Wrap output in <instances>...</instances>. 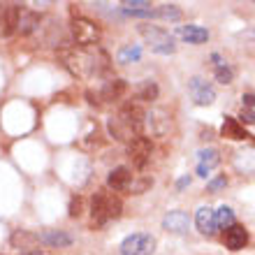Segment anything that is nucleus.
<instances>
[{
    "label": "nucleus",
    "instance_id": "1",
    "mask_svg": "<svg viewBox=\"0 0 255 255\" xmlns=\"http://www.w3.org/2000/svg\"><path fill=\"white\" fill-rule=\"evenodd\" d=\"M63 65L74 74V77H100L109 72V56L100 47L95 49H70L61 54Z\"/></svg>",
    "mask_w": 255,
    "mask_h": 255
},
{
    "label": "nucleus",
    "instance_id": "2",
    "mask_svg": "<svg viewBox=\"0 0 255 255\" xmlns=\"http://www.w3.org/2000/svg\"><path fill=\"white\" fill-rule=\"evenodd\" d=\"M123 214L121 197L112 190H98L91 200V216H93V228H102L109 221H116Z\"/></svg>",
    "mask_w": 255,
    "mask_h": 255
},
{
    "label": "nucleus",
    "instance_id": "3",
    "mask_svg": "<svg viewBox=\"0 0 255 255\" xmlns=\"http://www.w3.org/2000/svg\"><path fill=\"white\" fill-rule=\"evenodd\" d=\"M139 35L146 40V44L151 47L153 54H160V56H169L176 51V40L174 35L165 30L160 26H151V23H141L139 26Z\"/></svg>",
    "mask_w": 255,
    "mask_h": 255
},
{
    "label": "nucleus",
    "instance_id": "4",
    "mask_svg": "<svg viewBox=\"0 0 255 255\" xmlns=\"http://www.w3.org/2000/svg\"><path fill=\"white\" fill-rule=\"evenodd\" d=\"M70 33H72V40L79 44L81 49L95 47L102 37V28L95 23L93 19L88 16H74L72 23H70Z\"/></svg>",
    "mask_w": 255,
    "mask_h": 255
},
{
    "label": "nucleus",
    "instance_id": "5",
    "mask_svg": "<svg viewBox=\"0 0 255 255\" xmlns=\"http://www.w3.org/2000/svg\"><path fill=\"white\" fill-rule=\"evenodd\" d=\"M121 255H151L155 251V237L148 232H134L121 242Z\"/></svg>",
    "mask_w": 255,
    "mask_h": 255
},
{
    "label": "nucleus",
    "instance_id": "6",
    "mask_svg": "<svg viewBox=\"0 0 255 255\" xmlns=\"http://www.w3.org/2000/svg\"><path fill=\"white\" fill-rule=\"evenodd\" d=\"M151 151H153V141L148 139L146 134H137L128 141V158L132 160L137 169L146 167V162L151 160Z\"/></svg>",
    "mask_w": 255,
    "mask_h": 255
},
{
    "label": "nucleus",
    "instance_id": "7",
    "mask_svg": "<svg viewBox=\"0 0 255 255\" xmlns=\"http://www.w3.org/2000/svg\"><path fill=\"white\" fill-rule=\"evenodd\" d=\"M12 249H16L21 255H42L40 249V235H35L30 230H14L9 237Z\"/></svg>",
    "mask_w": 255,
    "mask_h": 255
},
{
    "label": "nucleus",
    "instance_id": "8",
    "mask_svg": "<svg viewBox=\"0 0 255 255\" xmlns=\"http://www.w3.org/2000/svg\"><path fill=\"white\" fill-rule=\"evenodd\" d=\"M188 93L195 105H200V107H209L216 102V88L202 77H193L188 81Z\"/></svg>",
    "mask_w": 255,
    "mask_h": 255
},
{
    "label": "nucleus",
    "instance_id": "9",
    "mask_svg": "<svg viewBox=\"0 0 255 255\" xmlns=\"http://www.w3.org/2000/svg\"><path fill=\"white\" fill-rule=\"evenodd\" d=\"M116 116H119V119H121V121L132 130V134L144 132V119H146V112H144L137 102H128V105H123Z\"/></svg>",
    "mask_w": 255,
    "mask_h": 255
},
{
    "label": "nucleus",
    "instance_id": "10",
    "mask_svg": "<svg viewBox=\"0 0 255 255\" xmlns=\"http://www.w3.org/2000/svg\"><path fill=\"white\" fill-rule=\"evenodd\" d=\"M162 230H167L172 235H186L190 230V216L181 209H174V211H167L165 218H162Z\"/></svg>",
    "mask_w": 255,
    "mask_h": 255
},
{
    "label": "nucleus",
    "instance_id": "11",
    "mask_svg": "<svg viewBox=\"0 0 255 255\" xmlns=\"http://www.w3.org/2000/svg\"><path fill=\"white\" fill-rule=\"evenodd\" d=\"M218 165H221V151L218 148H202L197 153V176H202V179H207Z\"/></svg>",
    "mask_w": 255,
    "mask_h": 255
},
{
    "label": "nucleus",
    "instance_id": "12",
    "mask_svg": "<svg viewBox=\"0 0 255 255\" xmlns=\"http://www.w3.org/2000/svg\"><path fill=\"white\" fill-rule=\"evenodd\" d=\"M223 242L230 251H242L249 244V230L244 228L242 223H235L228 230H223Z\"/></svg>",
    "mask_w": 255,
    "mask_h": 255
},
{
    "label": "nucleus",
    "instance_id": "13",
    "mask_svg": "<svg viewBox=\"0 0 255 255\" xmlns=\"http://www.w3.org/2000/svg\"><path fill=\"white\" fill-rule=\"evenodd\" d=\"M19 19H21V7L19 5H5L0 12V35L9 37V35L19 28Z\"/></svg>",
    "mask_w": 255,
    "mask_h": 255
},
{
    "label": "nucleus",
    "instance_id": "14",
    "mask_svg": "<svg viewBox=\"0 0 255 255\" xmlns=\"http://www.w3.org/2000/svg\"><path fill=\"white\" fill-rule=\"evenodd\" d=\"M195 225L204 237H214L218 225H216V211L211 207H200L195 214Z\"/></svg>",
    "mask_w": 255,
    "mask_h": 255
},
{
    "label": "nucleus",
    "instance_id": "15",
    "mask_svg": "<svg viewBox=\"0 0 255 255\" xmlns=\"http://www.w3.org/2000/svg\"><path fill=\"white\" fill-rule=\"evenodd\" d=\"M132 179L134 176L128 167H114L107 176V186H109V190H114V193H123V190H130Z\"/></svg>",
    "mask_w": 255,
    "mask_h": 255
},
{
    "label": "nucleus",
    "instance_id": "16",
    "mask_svg": "<svg viewBox=\"0 0 255 255\" xmlns=\"http://www.w3.org/2000/svg\"><path fill=\"white\" fill-rule=\"evenodd\" d=\"M176 35H179L183 42H188V44H204V42H209V30L197 26V23L179 26L176 28Z\"/></svg>",
    "mask_w": 255,
    "mask_h": 255
},
{
    "label": "nucleus",
    "instance_id": "17",
    "mask_svg": "<svg viewBox=\"0 0 255 255\" xmlns=\"http://www.w3.org/2000/svg\"><path fill=\"white\" fill-rule=\"evenodd\" d=\"M40 244L49 249H67L72 244V235H67L65 230H44L40 235Z\"/></svg>",
    "mask_w": 255,
    "mask_h": 255
},
{
    "label": "nucleus",
    "instance_id": "18",
    "mask_svg": "<svg viewBox=\"0 0 255 255\" xmlns=\"http://www.w3.org/2000/svg\"><path fill=\"white\" fill-rule=\"evenodd\" d=\"M126 91H128V84L123 79H109L98 93H100L102 102H114V100H121Z\"/></svg>",
    "mask_w": 255,
    "mask_h": 255
},
{
    "label": "nucleus",
    "instance_id": "19",
    "mask_svg": "<svg viewBox=\"0 0 255 255\" xmlns=\"http://www.w3.org/2000/svg\"><path fill=\"white\" fill-rule=\"evenodd\" d=\"M144 128H146L151 134H162L169 128V119H165V114H162V112H146Z\"/></svg>",
    "mask_w": 255,
    "mask_h": 255
},
{
    "label": "nucleus",
    "instance_id": "20",
    "mask_svg": "<svg viewBox=\"0 0 255 255\" xmlns=\"http://www.w3.org/2000/svg\"><path fill=\"white\" fill-rule=\"evenodd\" d=\"M221 137H228V139H246L249 132L244 130V126L237 121L235 116H225L223 128H221Z\"/></svg>",
    "mask_w": 255,
    "mask_h": 255
},
{
    "label": "nucleus",
    "instance_id": "21",
    "mask_svg": "<svg viewBox=\"0 0 255 255\" xmlns=\"http://www.w3.org/2000/svg\"><path fill=\"white\" fill-rule=\"evenodd\" d=\"M107 130H109V134H112L114 139H119V141H130L132 137H137V134H132V130H130V128L119 119V116H112V119H109Z\"/></svg>",
    "mask_w": 255,
    "mask_h": 255
},
{
    "label": "nucleus",
    "instance_id": "22",
    "mask_svg": "<svg viewBox=\"0 0 255 255\" xmlns=\"http://www.w3.org/2000/svg\"><path fill=\"white\" fill-rule=\"evenodd\" d=\"M139 58H141L139 44H123V47L116 51V63H119V65H130V63H137Z\"/></svg>",
    "mask_w": 255,
    "mask_h": 255
},
{
    "label": "nucleus",
    "instance_id": "23",
    "mask_svg": "<svg viewBox=\"0 0 255 255\" xmlns=\"http://www.w3.org/2000/svg\"><path fill=\"white\" fill-rule=\"evenodd\" d=\"M42 23V16L37 12H26V14H21V19H19V30L21 35H30L33 30H37Z\"/></svg>",
    "mask_w": 255,
    "mask_h": 255
},
{
    "label": "nucleus",
    "instance_id": "24",
    "mask_svg": "<svg viewBox=\"0 0 255 255\" xmlns=\"http://www.w3.org/2000/svg\"><path fill=\"white\" fill-rule=\"evenodd\" d=\"M158 93H160V88H158V84H155V81H144V84L139 86V91H137V100L153 102L155 98H158Z\"/></svg>",
    "mask_w": 255,
    "mask_h": 255
},
{
    "label": "nucleus",
    "instance_id": "25",
    "mask_svg": "<svg viewBox=\"0 0 255 255\" xmlns=\"http://www.w3.org/2000/svg\"><path fill=\"white\" fill-rule=\"evenodd\" d=\"M235 223H237L235 221V211H232L230 207H225V204H223V207L216 211V225H218L221 230H228L230 225H235Z\"/></svg>",
    "mask_w": 255,
    "mask_h": 255
},
{
    "label": "nucleus",
    "instance_id": "26",
    "mask_svg": "<svg viewBox=\"0 0 255 255\" xmlns=\"http://www.w3.org/2000/svg\"><path fill=\"white\" fill-rule=\"evenodd\" d=\"M155 16H160L165 21H181V9L176 5H160L155 9Z\"/></svg>",
    "mask_w": 255,
    "mask_h": 255
},
{
    "label": "nucleus",
    "instance_id": "27",
    "mask_svg": "<svg viewBox=\"0 0 255 255\" xmlns=\"http://www.w3.org/2000/svg\"><path fill=\"white\" fill-rule=\"evenodd\" d=\"M214 74H216V81H221L223 86H228V84L235 81V70H232L228 63H225V65L214 67Z\"/></svg>",
    "mask_w": 255,
    "mask_h": 255
},
{
    "label": "nucleus",
    "instance_id": "28",
    "mask_svg": "<svg viewBox=\"0 0 255 255\" xmlns=\"http://www.w3.org/2000/svg\"><path fill=\"white\" fill-rule=\"evenodd\" d=\"M123 12H141V9H151V2L148 0H123L121 2Z\"/></svg>",
    "mask_w": 255,
    "mask_h": 255
},
{
    "label": "nucleus",
    "instance_id": "29",
    "mask_svg": "<svg viewBox=\"0 0 255 255\" xmlns=\"http://www.w3.org/2000/svg\"><path fill=\"white\" fill-rule=\"evenodd\" d=\"M84 214V197L81 195H74L72 200H70V216L72 218H79Z\"/></svg>",
    "mask_w": 255,
    "mask_h": 255
},
{
    "label": "nucleus",
    "instance_id": "30",
    "mask_svg": "<svg viewBox=\"0 0 255 255\" xmlns=\"http://www.w3.org/2000/svg\"><path fill=\"white\" fill-rule=\"evenodd\" d=\"M228 186V176L221 174V176H216V179H211V181L207 183V190L209 193H218L221 188H225Z\"/></svg>",
    "mask_w": 255,
    "mask_h": 255
},
{
    "label": "nucleus",
    "instance_id": "31",
    "mask_svg": "<svg viewBox=\"0 0 255 255\" xmlns=\"http://www.w3.org/2000/svg\"><path fill=\"white\" fill-rule=\"evenodd\" d=\"M237 121L242 123H246V126H249V123H255V109H244L242 107V114H239V119H237Z\"/></svg>",
    "mask_w": 255,
    "mask_h": 255
},
{
    "label": "nucleus",
    "instance_id": "32",
    "mask_svg": "<svg viewBox=\"0 0 255 255\" xmlns=\"http://www.w3.org/2000/svg\"><path fill=\"white\" fill-rule=\"evenodd\" d=\"M242 107L244 109H255V93H244L242 95Z\"/></svg>",
    "mask_w": 255,
    "mask_h": 255
},
{
    "label": "nucleus",
    "instance_id": "33",
    "mask_svg": "<svg viewBox=\"0 0 255 255\" xmlns=\"http://www.w3.org/2000/svg\"><path fill=\"white\" fill-rule=\"evenodd\" d=\"M86 98L91 105H95V107H100L102 100H100V93H93V91H86Z\"/></svg>",
    "mask_w": 255,
    "mask_h": 255
},
{
    "label": "nucleus",
    "instance_id": "34",
    "mask_svg": "<svg viewBox=\"0 0 255 255\" xmlns=\"http://www.w3.org/2000/svg\"><path fill=\"white\" fill-rule=\"evenodd\" d=\"M190 181H193V179H190L188 174H183L181 179L176 181V190H183V188H186V186H190Z\"/></svg>",
    "mask_w": 255,
    "mask_h": 255
}]
</instances>
